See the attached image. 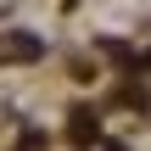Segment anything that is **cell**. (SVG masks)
Listing matches in <instances>:
<instances>
[{
	"mask_svg": "<svg viewBox=\"0 0 151 151\" xmlns=\"http://www.w3.org/2000/svg\"><path fill=\"white\" fill-rule=\"evenodd\" d=\"M112 151H123V146H112Z\"/></svg>",
	"mask_w": 151,
	"mask_h": 151,
	"instance_id": "obj_3",
	"label": "cell"
},
{
	"mask_svg": "<svg viewBox=\"0 0 151 151\" xmlns=\"http://www.w3.org/2000/svg\"><path fill=\"white\" fill-rule=\"evenodd\" d=\"M73 140H78V146H84V140H95V118H90L84 106L73 112Z\"/></svg>",
	"mask_w": 151,
	"mask_h": 151,
	"instance_id": "obj_2",
	"label": "cell"
},
{
	"mask_svg": "<svg viewBox=\"0 0 151 151\" xmlns=\"http://www.w3.org/2000/svg\"><path fill=\"white\" fill-rule=\"evenodd\" d=\"M34 56H39V39L34 34H11L0 45V62H34Z\"/></svg>",
	"mask_w": 151,
	"mask_h": 151,
	"instance_id": "obj_1",
	"label": "cell"
}]
</instances>
